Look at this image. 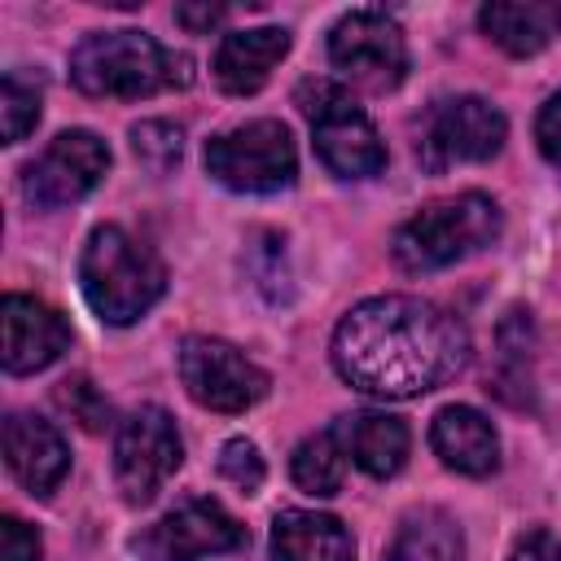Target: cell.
Returning <instances> with one entry per match:
<instances>
[{"label":"cell","mask_w":561,"mask_h":561,"mask_svg":"<svg viewBox=\"0 0 561 561\" xmlns=\"http://www.w3.org/2000/svg\"><path fill=\"white\" fill-rule=\"evenodd\" d=\"M469 359L465 324L438 302L381 294L342 316L333 329L337 377L373 399H416L451 381Z\"/></svg>","instance_id":"obj_1"},{"label":"cell","mask_w":561,"mask_h":561,"mask_svg":"<svg viewBox=\"0 0 561 561\" xmlns=\"http://www.w3.org/2000/svg\"><path fill=\"white\" fill-rule=\"evenodd\" d=\"M70 83L88 96L136 101L193 83V61L145 31H92L70 53Z\"/></svg>","instance_id":"obj_2"},{"label":"cell","mask_w":561,"mask_h":561,"mask_svg":"<svg viewBox=\"0 0 561 561\" xmlns=\"http://www.w3.org/2000/svg\"><path fill=\"white\" fill-rule=\"evenodd\" d=\"M79 289L105 324H136L162 298L167 267L131 232H123L118 224H101L88 232V245L79 254Z\"/></svg>","instance_id":"obj_3"},{"label":"cell","mask_w":561,"mask_h":561,"mask_svg":"<svg viewBox=\"0 0 561 561\" xmlns=\"http://www.w3.org/2000/svg\"><path fill=\"white\" fill-rule=\"evenodd\" d=\"M500 228H504V215L486 193H456L403 219L390 254L403 272H438V267H451L456 259L486 250L500 237Z\"/></svg>","instance_id":"obj_4"},{"label":"cell","mask_w":561,"mask_h":561,"mask_svg":"<svg viewBox=\"0 0 561 561\" xmlns=\"http://www.w3.org/2000/svg\"><path fill=\"white\" fill-rule=\"evenodd\" d=\"M302 118L311 123V145L320 162L342 180H368L386 167V145L373 118L355 105V96L333 79H302L294 92Z\"/></svg>","instance_id":"obj_5"},{"label":"cell","mask_w":561,"mask_h":561,"mask_svg":"<svg viewBox=\"0 0 561 561\" xmlns=\"http://www.w3.org/2000/svg\"><path fill=\"white\" fill-rule=\"evenodd\" d=\"M206 171L232 193H280L298 175V149L280 118H254L206 140Z\"/></svg>","instance_id":"obj_6"},{"label":"cell","mask_w":561,"mask_h":561,"mask_svg":"<svg viewBox=\"0 0 561 561\" xmlns=\"http://www.w3.org/2000/svg\"><path fill=\"white\" fill-rule=\"evenodd\" d=\"M329 61L351 83L386 92L408 75V44L394 18L381 9H351L329 31Z\"/></svg>","instance_id":"obj_7"},{"label":"cell","mask_w":561,"mask_h":561,"mask_svg":"<svg viewBox=\"0 0 561 561\" xmlns=\"http://www.w3.org/2000/svg\"><path fill=\"white\" fill-rule=\"evenodd\" d=\"M180 381L188 399L210 412H245L272 390V377L250 355H241L232 342L219 337L180 342Z\"/></svg>","instance_id":"obj_8"},{"label":"cell","mask_w":561,"mask_h":561,"mask_svg":"<svg viewBox=\"0 0 561 561\" xmlns=\"http://www.w3.org/2000/svg\"><path fill=\"white\" fill-rule=\"evenodd\" d=\"M245 543H250V530L219 500L188 495L167 517H158L149 530H140L131 548L140 561H197V557L232 552Z\"/></svg>","instance_id":"obj_9"},{"label":"cell","mask_w":561,"mask_h":561,"mask_svg":"<svg viewBox=\"0 0 561 561\" xmlns=\"http://www.w3.org/2000/svg\"><path fill=\"white\" fill-rule=\"evenodd\" d=\"M180 460L184 443L175 434V421L153 403L136 408L114 434V478L127 504H149L180 469Z\"/></svg>","instance_id":"obj_10"},{"label":"cell","mask_w":561,"mask_h":561,"mask_svg":"<svg viewBox=\"0 0 561 561\" xmlns=\"http://www.w3.org/2000/svg\"><path fill=\"white\" fill-rule=\"evenodd\" d=\"M110 171V149L96 131L70 127L61 131L35 162H26L22 171V197L35 210H61L75 206L79 197H88Z\"/></svg>","instance_id":"obj_11"},{"label":"cell","mask_w":561,"mask_h":561,"mask_svg":"<svg viewBox=\"0 0 561 561\" xmlns=\"http://www.w3.org/2000/svg\"><path fill=\"white\" fill-rule=\"evenodd\" d=\"M508 136L504 114L482 96H451L438 101L421 131V162L425 167H451V162H486L500 153Z\"/></svg>","instance_id":"obj_12"},{"label":"cell","mask_w":561,"mask_h":561,"mask_svg":"<svg viewBox=\"0 0 561 561\" xmlns=\"http://www.w3.org/2000/svg\"><path fill=\"white\" fill-rule=\"evenodd\" d=\"M0 329H4L0 359H4V373H13V377L57 364L61 351L70 346V324L61 320V311H53L48 302H39L31 294H4Z\"/></svg>","instance_id":"obj_13"},{"label":"cell","mask_w":561,"mask_h":561,"mask_svg":"<svg viewBox=\"0 0 561 561\" xmlns=\"http://www.w3.org/2000/svg\"><path fill=\"white\" fill-rule=\"evenodd\" d=\"M4 465L31 495H53L70 469V447L53 421L13 412L4 421Z\"/></svg>","instance_id":"obj_14"},{"label":"cell","mask_w":561,"mask_h":561,"mask_svg":"<svg viewBox=\"0 0 561 561\" xmlns=\"http://www.w3.org/2000/svg\"><path fill=\"white\" fill-rule=\"evenodd\" d=\"M430 447L438 451V460L447 469H456L465 478H486L500 465V434L469 403H447L430 421Z\"/></svg>","instance_id":"obj_15"},{"label":"cell","mask_w":561,"mask_h":561,"mask_svg":"<svg viewBox=\"0 0 561 561\" xmlns=\"http://www.w3.org/2000/svg\"><path fill=\"white\" fill-rule=\"evenodd\" d=\"M285 53H289V31H285V26L232 31V35L219 39L210 70H215V83H219L228 96H254V92L272 79L276 61H280Z\"/></svg>","instance_id":"obj_16"},{"label":"cell","mask_w":561,"mask_h":561,"mask_svg":"<svg viewBox=\"0 0 561 561\" xmlns=\"http://www.w3.org/2000/svg\"><path fill=\"white\" fill-rule=\"evenodd\" d=\"M272 561H355V539L329 513L285 508L272 517Z\"/></svg>","instance_id":"obj_17"},{"label":"cell","mask_w":561,"mask_h":561,"mask_svg":"<svg viewBox=\"0 0 561 561\" xmlns=\"http://www.w3.org/2000/svg\"><path fill=\"white\" fill-rule=\"evenodd\" d=\"M346 456L368 473V478H394L408 460V425L390 412H355L337 421Z\"/></svg>","instance_id":"obj_18"},{"label":"cell","mask_w":561,"mask_h":561,"mask_svg":"<svg viewBox=\"0 0 561 561\" xmlns=\"http://www.w3.org/2000/svg\"><path fill=\"white\" fill-rule=\"evenodd\" d=\"M460 526L443 508H421L399 526V535L386 548V561H460Z\"/></svg>","instance_id":"obj_19"},{"label":"cell","mask_w":561,"mask_h":561,"mask_svg":"<svg viewBox=\"0 0 561 561\" xmlns=\"http://www.w3.org/2000/svg\"><path fill=\"white\" fill-rule=\"evenodd\" d=\"M478 26L491 35V44H500L508 57H535L548 44V13L535 4H482L478 9Z\"/></svg>","instance_id":"obj_20"},{"label":"cell","mask_w":561,"mask_h":561,"mask_svg":"<svg viewBox=\"0 0 561 561\" xmlns=\"http://www.w3.org/2000/svg\"><path fill=\"white\" fill-rule=\"evenodd\" d=\"M500 377H495V394L513 403V386H517V408L530 403V359H535V324L526 307H513L500 320Z\"/></svg>","instance_id":"obj_21"},{"label":"cell","mask_w":561,"mask_h":561,"mask_svg":"<svg viewBox=\"0 0 561 561\" xmlns=\"http://www.w3.org/2000/svg\"><path fill=\"white\" fill-rule=\"evenodd\" d=\"M289 473H294L298 491H307V495H337L342 478H346V447H342L337 425L302 438L289 456Z\"/></svg>","instance_id":"obj_22"},{"label":"cell","mask_w":561,"mask_h":561,"mask_svg":"<svg viewBox=\"0 0 561 561\" xmlns=\"http://www.w3.org/2000/svg\"><path fill=\"white\" fill-rule=\"evenodd\" d=\"M39 88L26 79V75H18V70H9L4 75V83H0V118H4V145H18V140H26V131H35V123H39Z\"/></svg>","instance_id":"obj_23"},{"label":"cell","mask_w":561,"mask_h":561,"mask_svg":"<svg viewBox=\"0 0 561 561\" xmlns=\"http://www.w3.org/2000/svg\"><path fill=\"white\" fill-rule=\"evenodd\" d=\"M53 403H57L70 421H79V430H88V434H101V430L110 425V399H105V394H101L83 373H75V377H66V381H57Z\"/></svg>","instance_id":"obj_24"},{"label":"cell","mask_w":561,"mask_h":561,"mask_svg":"<svg viewBox=\"0 0 561 561\" xmlns=\"http://www.w3.org/2000/svg\"><path fill=\"white\" fill-rule=\"evenodd\" d=\"M131 153L149 167V171H171L175 162H180V153H184V131L175 127V123H167V118H145V123H136L131 127Z\"/></svg>","instance_id":"obj_25"},{"label":"cell","mask_w":561,"mask_h":561,"mask_svg":"<svg viewBox=\"0 0 561 561\" xmlns=\"http://www.w3.org/2000/svg\"><path fill=\"white\" fill-rule=\"evenodd\" d=\"M263 456H259V447L250 443V438H228L224 447H219V478L224 482H232L237 491H245V495H254L259 486H263Z\"/></svg>","instance_id":"obj_26"},{"label":"cell","mask_w":561,"mask_h":561,"mask_svg":"<svg viewBox=\"0 0 561 561\" xmlns=\"http://www.w3.org/2000/svg\"><path fill=\"white\" fill-rule=\"evenodd\" d=\"M39 535L22 522V517H4L0 522V561H39Z\"/></svg>","instance_id":"obj_27"},{"label":"cell","mask_w":561,"mask_h":561,"mask_svg":"<svg viewBox=\"0 0 561 561\" xmlns=\"http://www.w3.org/2000/svg\"><path fill=\"white\" fill-rule=\"evenodd\" d=\"M535 140H539V153L552 167H561V92L543 101V110L535 118Z\"/></svg>","instance_id":"obj_28"},{"label":"cell","mask_w":561,"mask_h":561,"mask_svg":"<svg viewBox=\"0 0 561 561\" xmlns=\"http://www.w3.org/2000/svg\"><path fill=\"white\" fill-rule=\"evenodd\" d=\"M508 561H561V539H552V530H543V526H530L513 543Z\"/></svg>","instance_id":"obj_29"},{"label":"cell","mask_w":561,"mask_h":561,"mask_svg":"<svg viewBox=\"0 0 561 561\" xmlns=\"http://www.w3.org/2000/svg\"><path fill=\"white\" fill-rule=\"evenodd\" d=\"M175 22L202 35V31H210V26L224 22V4H180V9H175Z\"/></svg>","instance_id":"obj_30"},{"label":"cell","mask_w":561,"mask_h":561,"mask_svg":"<svg viewBox=\"0 0 561 561\" xmlns=\"http://www.w3.org/2000/svg\"><path fill=\"white\" fill-rule=\"evenodd\" d=\"M552 22H557V26H561V4H557V9H552Z\"/></svg>","instance_id":"obj_31"}]
</instances>
